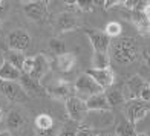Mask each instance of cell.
I'll use <instances>...</instances> for the list:
<instances>
[{
  "label": "cell",
  "instance_id": "cell-7",
  "mask_svg": "<svg viewBox=\"0 0 150 136\" xmlns=\"http://www.w3.org/2000/svg\"><path fill=\"white\" fill-rule=\"evenodd\" d=\"M147 86V81L139 77V75H133L130 77L127 81L124 87H122V95H124V99L126 101H130V99H138L139 98V93L141 90Z\"/></svg>",
  "mask_w": 150,
  "mask_h": 136
},
{
  "label": "cell",
  "instance_id": "cell-34",
  "mask_svg": "<svg viewBox=\"0 0 150 136\" xmlns=\"http://www.w3.org/2000/svg\"><path fill=\"white\" fill-rule=\"evenodd\" d=\"M93 3H95V6H101V8H104L106 0H93Z\"/></svg>",
  "mask_w": 150,
  "mask_h": 136
},
{
  "label": "cell",
  "instance_id": "cell-23",
  "mask_svg": "<svg viewBox=\"0 0 150 136\" xmlns=\"http://www.w3.org/2000/svg\"><path fill=\"white\" fill-rule=\"evenodd\" d=\"M35 130H46V128H51L54 124H55V121L51 115L47 113H40L35 116Z\"/></svg>",
  "mask_w": 150,
  "mask_h": 136
},
{
  "label": "cell",
  "instance_id": "cell-11",
  "mask_svg": "<svg viewBox=\"0 0 150 136\" xmlns=\"http://www.w3.org/2000/svg\"><path fill=\"white\" fill-rule=\"evenodd\" d=\"M49 69H51V63H49V60H47V57L45 55V54H38V55L34 57L32 70H31V73H28V75H29L32 80H35V81H38V83H42V80L47 75Z\"/></svg>",
  "mask_w": 150,
  "mask_h": 136
},
{
  "label": "cell",
  "instance_id": "cell-28",
  "mask_svg": "<svg viewBox=\"0 0 150 136\" xmlns=\"http://www.w3.org/2000/svg\"><path fill=\"white\" fill-rule=\"evenodd\" d=\"M77 6L81 11H84V12H91L95 8V3H93V0H78Z\"/></svg>",
  "mask_w": 150,
  "mask_h": 136
},
{
  "label": "cell",
  "instance_id": "cell-19",
  "mask_svg": "<svg viewBox=\"0 0 150 136\" xmlns=\"http://www.w3.org/2000/svg\"><path fill=\"white\" fill-rule=\"evenodd\" d=\"M3 58H5V61H6V63L12 64L14 67H17V69H18L20 72H22V66H23V63H25V58H26L23 52L8 49V51L5 52Z\"/></svg>",
  "mask_w": 150,
  "mask_h": 136
},
{
  "label": "cell",
  "instance_id": "cell-38",
  "mask_svg": "<svg viewBox=\"0 0 150 136\" xmlns=\"http://www.w3.org/2000/svg\"><path fill=\"white\" fill-rule=\"evenodd\" d=\"M146 64H147V67H149V69H150V55L146 58Z\"/></svg>",
  "mask_w": 150,
  "mask_h": 136
},
{
  "label": "cell",
  "instance_id": "cell-10",
  "mask_svg": "<svg viewBox=\"0 0 150 136\" xmlns=\"http://www.w3.org/2000/svg\"><path fill=\"white\" fill-rule=\"evenodd\" d=\"M86 73H89V75L95 80V83H97L103 90H107L109 87H112L113 83H115V73L110 67H107V69H92L91 67Z\"/></svg>",
  "mask_w": 150,
  "mask_h": 136
},
{
  "label": "cell",
  "instance_id": "cell-32",
  "mask_svg": "<svg viewBox=\"0 0 150 136\" xmlns=\"http://www.w3.org/2000/svg\"><path fill=\"white\" fill-rule=\"evenodd\" d=\"M124 2L126 0H106V3H104V8L106 9H110V8H113V6H118V5H124Z\"/></svg>",
  "mask_w": 150,
  "mask_h": 136
},
{
  "label": "cell",
  "instance_id": "cell-14",
  "mask_svg": "<svg viewBox=\"0 0 150 136\" xmlns=\"http://www.w3.org/2000/svg\"><path fill=\"white\" fill-rule=\"evenodd\" d=\"M18 83L20 86L25 89L26 93H34V95H46V89H43L42 84L38 81L32 80L28 73H22L18 78Z\"/></svg>",
  "mask_w": 150,
  "mask_h": 136
},
{
  "label": "cell",
  "instance_id": "cell-6",
  "mask_svg": "<svg viewBox=\"0 0 150 136\" xmlns=\"http://www.w3.org/2000/svg\"><path fill=\"white\" fill-rule=\"evenodd\" d=\"M6 42H8L9 49L25 52L26 49H29V46H31V35L23 29H14L8 34Z\"/></svg>",
  "mask_w": 150,
  "mask_h": 136
},
{
  "label": "cell",
  "instance_id": "cell-26",
  "mask_svg": "<svg viewBox=\"0 0 150 136\" xmlns=\"http://www.w3.org/2000/svg\"><path fill=\"white\" fill-rule=\"evenodd\" d=\"M49 49L55 54V57H57V55H61V54L66 52V46L60 38H51L49 40Z\"/></svg>",
  "mask_w": 150,
  "mask_h": 136
},
{
  "label": "cell",
  "instance_id": "cell-25",
  "mask_svg": "<svg viewBox=\"0 0 150 136\" xmlns=\"http://www.w3.org/2000/svg\"><path fill=\"white\" fill-rule=\"evenodd\" d=\"M147 3H149L147 0H126L124 6L132 12H141V11H144Z\"/></svg>",
  "mask_w": 150,
  "mask_h": 136
},
{
  "label": "cell",
  "instance_id": "cell-43",
  "mask_svg": "<svg viewBox=\"0 0 150 136\" xmlns=\"http://www.w3.org/2000/svg\"><path fill=\"white\" fill-rule=\"evenodd\" d=\"M2 3H3V0H0V6H2Z\"/></svg>",
  "mask_w": 150,
  "mask_h": 136
},
{
  "label": "cell",
  "instance_id": "cell-39",
  "mask_svg": "<svg viewBox=\"0 0 150 136\" xmlns=\"http://www.w3.org/2000/svg\"><path fill=\"white\" fill-rule=\"evenodd\" d=\"M3 121V110H2V107H0V122Z\"/></svg>",
  "mask_w": 150,
  "mask_h": 136
},
{
  "label": "cell",
  "instance_id": "cell-21",
  "mask_svg": "<svg viewBox=\"0 0 150 136\" xmlns=\"http://www.w3.org/2000/svg\"><path fill=\"white\" fill-rule=\"evenodd\" d=\"M107 67H110V57H109V54L93 51L92 69H107Z\"/></svg>",
  "mask_w": 150,
  "mask_h": 136
},
{
  "label": "cell",
  "instance_id": "cell-8",
  "mask_svg": "<svg viewBox=\"0 0 150 136\" xmlns=\"http://www.w3.org/2000/svg\"><path fill=\"white\" fill-rule=\"evenodd\" d=\"M46 95H49V97L55 98V99H60V101H66L67 98H71L77 93H75L74 84L66 83V81H57L55 84L46 87Z\"/></svg>",
  "mask_w": 150,
  "mask_h": 136
},
{
  "label": "cell",
  "instance_id": "cell-4",
  "mask_svg": "<svg viewBox=\"0 0 150 136\" xmlns=\"http://www.w3.org/2000/svg\"><path fill=\"white\" fill-rule=\"evenodd\" d=\"M150 112V106L149 103L142 99H130L126 101V118L129 122H132L135 125L138 121H141L146 115Z\"/></svg>",
  "mask_w": 150,
  "mask_h": 136
},
{
  "label": "cell",
  "instance_id": "cell-36",
  "mask_svg": "<svg viewBox=\"0 0 150 136\" xmlns=\"http://www.w3.org/2000/svg\"><path fill=\"white\" fill-rule=\"evenodd\" d=\"M0 136H11V133L8 130H5V132H0Z\"/></svg>",
  "mask_w": 150,
  "mask_h": 136
},
{
  "label": "cell",
  "instance_id": "cell-12",
  "mask_svg": "<svg viewBox=\"0 0 150 136\" xmlns=\"http://www.w3.org/2000/svg\"><path fill=\"white\" fill-rule=\"evenodd\" d=\"M23 11L26 17L34 22H43L47 16V5H45L42 0H35V2L23 5Z\"/></svg>",
  "mask_w": 150,
  "mask_h": 136
},
{
  "label": "cell",
  "instance_id": "cell-13",
  "mask_svg": "<svg viewBox=\"0 0 150 136\" xmlns=\"http://www.w3.org/2000/svg\"><path fill=\"white\" fill-rule=\"evenodd\" d=\"M84 101H86V106H87V110L89 112H107V110H110V106L107 103V98H106L104 92L92 95V97L86 98Z\"/></svg>",
  "mask_w": 150,
  "mask_h": 136
},
{
  "label": "cell",
  "instance_id": "cell-5",
  "mask_svg": "<svg viewBox=\"0 0 150 136\" xmlns=\"http://www.w3.org/2000/svg\"><path fill=\"white\" fill-rule=\"evenodd\" d=\"M0 92L12 103H26L29 98L18 81H0Z\"/></svg>",
  "mask_w": 150,
  "mask_h": 136
},
{
  "label": "cell",
  "instance_id": "cell-16",
  "mask_svg": "<svg viewBox=\"0 0 150 136\" xmlns=\"http://www.w3.org/2000/svg\"><path fill=\"white\" fill-rule=\"evenodd\" d=\"M57 31L58 32H67L77 28V18L74 17V14L71 12H61L57 18Z\"/></svg>",
  "mask_w": 150,
  "mask_h": 136
},
{
  "label": "cell",
  "instance_id": "cell-3",
  "mask_svg": "<svg viewBox=\"0 0 150 136\" xmlns=\"http://www.w3.org/2000/svg\"><path fill=\"white\" fill-rule=\"evenodd\" d=\"M74 87H75V93H77V97L83 98V99L92 97V95L104 92L97 83H95V80L89 75V73H83V75H80L77 78V81H75Z\"/></svg>",
  "mask_w": 150,
  "mask_h": 136
},
{
  "label": "cell",
  "instance_id": "cell-9",
  "mask_svg": "<svg viewBox=\"0 0 150 136\" xmlns=\"http://www.w3.org/2000/svg\"><path fill=\"white\" fill-rule=\"evenodd\" d=\"M86 35L89 38V42L93 47V51L97 52H106L109 54V47H110V38L106 35L104 31L98 29H87Z\"/></svg>",
  "mask_w": 150,
  "mask_h": 136
},
{
  "label": "cell",
  "instance_id": "cell-27",
  "mask_svg": "<svg viewBox=\"0 0 150 136\" xmlns=\"http://www.w3.org/2000/svg\"><path fill=\"white\" fill-rule=\"evenodd\" d=\"M75 124H77V122H74V121L67 122L63 128H60L58 136H77V125Z\"/></svg>",
  "mask_w": 150,
  "mask_h": 136
},
{
  "label": "cell",
  "instance_id": "cell-40",
  "mask_svg": "<svg viewBox=\"0 0 150 136\" xmlns=\"http://www.w3.org/2000/svg\"><path fill=\"white\" fill-rule=\"evenodd\" d=\"M42 2H43V3H45V5H49V3H51V2H52V0H42Z\"/></svg>",
  "mask_w": 150,
  "mask_h": 136
},
{
  "label": "cell",
  "instance_id": "cell-1",
  "mask_svg": "<svg viewBox=\"0 0 150 136\" xmlns=\"http://www.w3.org/2000/svg\"><path fill=\"white\" fill-rule=\"evenodd\" d=\"M109 52L118 64H132L139 57L138 43L132 37H118L110 43Z\"/></svg>",
  "mask_w": 150,
  "mask_h": 136
},
{
  "label": "cell",
  "instance_id": "cell-41",
  "mask_svg": "<svg viewBox=\"0 0 150 136\" xmlns=\"http://www.w3.org/2000/svg\"><path fill=\"white\" fill-rule=\"evenodd\" d=\"M136 136H149V135H146V133H138Z\"/></svg>",
  "mask_w": 150,
  "mask_h": 136
},
{
  "label": "cell",
  "instance_id": "cell-35",
  "mask_svg": "<svg viewBox=\"0 0 150 136\" xmlns=\"http://www.w3.org/2000/svg\"><path fill=\"white\" fill-rule=\"evenodd\" d=\"M63 2H64L66 5H69V6H74V5H77L78 0H63Z\"/></svg>",
  "mask_w": 150,
  "mask_h": 136
},
{
  "label": "cell",
  "instance_id": "cell-15",
  "mask_svg": "<svg viewBox=\"0 0 150 136\" xmlns=\"http://www.w3.org/2000/svg\"><path fill=\"white\" fill-rule=\"evenodd\" d=\"M75 63H77V57L71 52H64L55 57V66L60 72H71L75 67Z\"/></svg>",
  "mask_w": 150,
  "mask_h": 136
},
{
  "label": "cell",
  "instance_id": "cell-17",
  "mask_svg": "<svg viewBox=\"0 0 150 136\" xmlns=\"http://www.w3.org/2000/svg\"><path fill=\"white\" fill-rule=\"evenodd\" d=\"M20 75L22 72L6 61H3L0 66V81H18Z\"/></svg>",
  "mask_w": 150,
  "mask_h": 136
},
{
  "label": "cell",
  "instance_id": "cell-20",
  "mask_svg": "<svg viewBox=\"0 0 150 136\" xmlns=\"http://www.w3.org/2000/svg\"><path fill=\"white\" fill-rule=\"evenodd\" d=\"M25 118L23 115L20 113L18 110H11L6 116V125H8L11 130H20L25 125Z\"/></svg>",
  "mask_w": 150,
  "mask_h": 136
},
{
  "label": "cell",
  "instance_id": "cell-42",
  "mask_svg": "<svg viewBox=\"0 0 150 136\" xmlns=\"http://www.w3.org/2000/svg\"><path fill=\"white\" fill-rule=\"evenodd\" d=\"M147 84L150 86V77H149V80H147Z\"/></svg>",
  "mask_w": 150,
  "mask_h": 136
},
{
  "label": "cell",
  "instance_id": "cell-2",
  "mask_svg": "<svg viewBox=\"0 0 150 136\" xmlns=\"http://www.w3.org/2000/svg\"><path fill=\"white\" fill-rule=\"evenodd\" d=\"M64 106H66V112H67V116H69L71 121L77 122H84L87 119V115H89V110H87V106H86V101L83 98L77 97V95H74V97L67 98L64 101Z\"/></svg>",
  "mask_w": 150,
  "mask_h": 136
},
{
  "label": "cell",
  "instance_id": "cell-29",
  "mask_svg": "<svg viewBox=\"0 0 150 136\" xmlns=\"http://www.w3.org/2000/svg\"><path fill=\"white\" fill-rule=\"evenodd\" d=\"M37 136H58L60 133V128L57 124H54L51 128H46V130H35Z\"/></svg>",
  "mask_w": 150,
  "mask_h": 136
},
{
  "label": "cell",
  "instance_id": "cell-33",
  "mask_svg": "<svg viewBox=\"0 0 150 136\" xmlns=\"http://www.w3.org/2000/svg\"><path fill=\"white\" fill-rule=\"evenodd\" d=\"M142 14H144V17H146V20L150 23V3H147V6L144 8V11H142Z\"/></svg>",
  "mask_w": 150,
  "mask_h": 136
},
{
  "label": "cell",
  "instance_id": "cell-18",
  "mask_svg": "<svg viewBox=\"0 0 150 136\" xmlns=\"http://www.w3.org/2000/svg\"><path fill=\"white\" fill-rule=\"evenodd\" d=\"M104 95L107 98V103L110 107H117L122 103H126L124 99V95H122V89H120V87H109L107 90H104Z\"/></svg>",
  "mask_w": 150,
  "mask_h": 136
},
{
  "label": "cell",
  "instance_id": "cell-45",
  "mask_svg": "<svg viewBox=\"0 0 150 136\" xmlns=\"http://www.w3.org/2000/svg\"><path fill=\"white\" fill-rule=\"evenodd\" d=\"M149 3H150V0H149Z\"/></svg>",
  "mask_w": 150,
  "mask_h": 136
},
{
  "label": "cell",
  "instance_id": "cell-30",
  "mask_svg": "<svg viewBox=\"0 0 150 136\" xmlns=\"http://www.w3.org/2000/svg\"><path fill=\"white\" fill-rule=\"evenodd\" d=\"M32 66H34V57H26L25 63L22 66V73H31Z\"/></svg>",
  "mask_w": 150,
  "mask_h": 136
},
{
  "label": "cell",
  "instance_id": "cell-22",
  "mask_svg": "<svg viewBox=\"0 0 150 136\" xmlns=\"http://www.w3.org/2000/svg\"><path fill=\"white\" fill-rule=\"evenodd\" d=\"M115 135L117 136H136L138 133H136V128L135 125L132 124V122H129L127 119L121 121L120 124L117 125V128H115Z\"/></svg>",
  "mask_w": 150,
  "mask_h": 136
},
{
  "label": "cell",
  "instance_id": "cell-31",
  "mask_svg": "<svg viewBox=\"0 0 150 136\" xmlns=\"http://www.w3.org/2000/svg\"><path fill=\"white\" fill-rule=\"evenodd\" d=\"M139 99L146 101V103H150V86H149V84L141 90V93H139Z\"/></svg>",
  "mask_w": 150,
  "mask_h": 136
},
{
  "label": "cell",
  "instance_id": "cell-24",
  "mask_svg": "<svg viewBox=\"0 0 150 136\" xmlns=\"http://www.w3.org/2000/svg\"><path fill=\"white\" fill-rule=\"evenodd\" d=\"M104 32H106V35L110 40L112 38H118V37H121V34H122V28H121V25L118 22H109L106 25Z\"/></svg>",
  "mask_w": 150,
  "mask_h": 136
},
{
  "label": "cell",
  "instance_id": "cell-37",
  "mask_svg": "<svg viewBox=\"0 0 150 136\" xmlns=\"http://www.w3.org/2000/svg\"><path fill=\"white\" fill-rule=\"evenodd\" d=\"M18 2H22L23 5H26V3H31V2H35V0H18Z\"/></svg>",
  "mask_w": 150,
  "mask_h": 136
},
{
  "label": "cell",
  "instance_id": "cell-44",
  "mask_svg": "<svg viewBox=\"0 0 150 136\" xmlns=\"http://www.w3.org/2000/svg\"><path fill=\"white\" fill-rule=\"evenodd\" d=\"M0 26H2V20H0Z\"/></svg>",
  "mask_w": 150,
  "mask_h": 136
}]
</instances>
